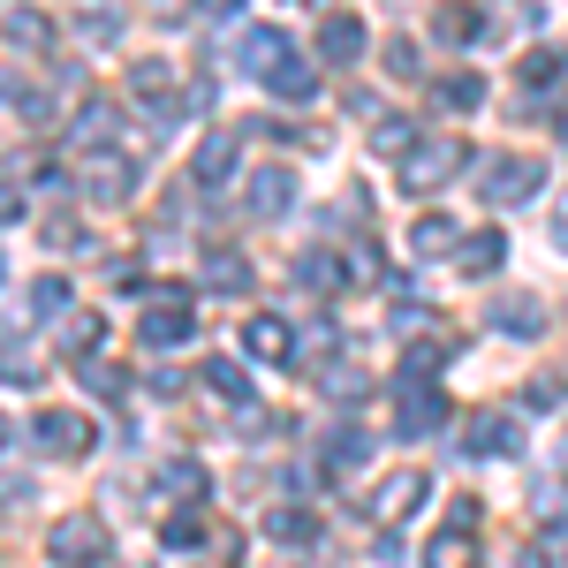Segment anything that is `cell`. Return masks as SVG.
<instances>
[{
	"mask_svg": "<svg viewBox=\"0 0 568 568\" xmlns=\"http://www.w3.org/2000/svg\"><path fill=\"white\" fill-rule=\"evenodd\" d=\"M45 554H53V568H99L106 561V530H99V516H61Z\"/></svg>",
	"mask_w": 568,
	"mask_h": 568,
	"instance_id": "cell-1",
	"label": "cell"
},
{
	"mask_svg": "<svg viewBox=\"0 0 568 568\" xmlns=\"http://www.w3.org/2000/svg\"><path fill=\"white\" fill-rule=\"evenodd\" d=\"M463 160H470V144H463V136H433V144H417V152H409L402 190H409V197H425V190H439V182L455 175Z\"/></svg>",
	"mask_w": 568,
	"mask_h": 568,
	"instance_id": "cell-2",
	"label": "cell"
},
{
	"mask_svg": "<svg viewBox=\"0 0 568 568\" xmlns=\"http://www.w3.org/2000/svg\"><path fill=\"white\" fill-rule=\"evenodd\" d=\"M425 500H433V470H394V478L372 493V524L394 530L409 508H425Z\"/></svg>",
	"mask_w": 568,
	"mask_h": 568,
	"instance_id": "cell-3",
	"label": "cell"
},
{
	"mask_svg": "<svg viewBox=\"0 0 568 568\" xmlns=\"http://www.w3.org/2000/svg\"><path fill=\"white\" fill-rule=\"evenodd\" d=\"M288 53H296V45L281 39L273 23H251V31H235V69H243V77H258V84H273V77H281V61H288Z\"/></svg>",
	"mask_w": 568,
	"mask_h": 568,
	"instance_id": "cell-4",
	"label": "cell"
},
{
	"mask_svg": "<svg viewBox=\"0 0 568 568\" xmlns=\"http://www.w3.org/2000/svg\"><path fill=\"white\" fill-rule=\"evenodd\" d=\"M478 190H485V205H524V197L546 190V168L538 160H493Z\"/></svg>",
	"mask_w": 568,
	"mask_h": 568,
	"instance_id": "cell-5",
	"label": "cell"
},
{
	"mask_svg": "<svg viewBox=\"0 0 568 568\" xmlns=\"http://www.w3.org/2000/svg\"><path fill=\"white\" fill-rule=\"evenodd\" d=\"M447 425V394L425 387V379H402V417H394V433L402 439H425Z\"/></svg>",
	"mask_w": 568,
	"mask_h": 568,
	"instance_id": "cell-6",
	"label": "cell"
},
{
	"mask_svg": "<svg viewBox=\"0 0 568 568\" xmlns=\"http://www.w3.org/2000/svg\"><path fill=\"white\" fill-rule=\"evenodd\" d=\"M136 160H122V152H99V160H91V175H84V197L91 205H130L136 197Z\"/></svg>",
	"mask_w": 568,
	"mask_h": 568,
	"instance_id": "cell-7",
	"label": "cell"
},
{
	"mask_svg": "<svg viewBox=\"0 0 568 568\" xmlns=\"http://www.w3.org/2000/svg\"><path fill=\"white\" fill-rule=\"evenodd\" d=\"M39 447H45V455H69V463L91 455V417H84V409H45V417H39Z\"/></svg>",
	"mask_w": 568,
	"mask_h": 568,
	"instance_id": "cell-8",
	"label": "cell"
},
{
	"mask_svg": "<svg viewBox=\"0 0 568 568\" xmlns=\"http://www.w3.org/2000/svg\"><path fill=\"white\" fill-rule=\"evenodd\" d=\"M190 334H197L190 304H160V311L136 318V342H144V349H190Z\"/></svg>",
	"mask_w": 568,
	"mask_h": 568,
	"instance_id": "cell-9",
	"label": "cell"
},
{
	"mask_svg": "<svg viewBox=\"0 0 568 568\" xmlns=\"http://www.w3.org/2000/svg\"><path fill=\"white\" fill-rule=\"evenodd\" d=\"M463 447H470V455H524V425H516L508 409H485V417H470Z\"/></svg>",
	"mask_w": 568,
	"mask_h": 568,
	"instance_id": "cell-10",
	"label": "cell"
},
{
	"mask_svg": "<svg viewBox=\"0 0 568 568\" xmlns=\"http://www.w3.org/2000/svg\"><path fill=\"white\" fill-rule=\"evenodd\" d=\"M546 326V304L530 296V288H500L493 296V334H516V342H530Z\"/></svg>",
	"mask_w": 568,
	"mask_h": 568,
	"instance_id": "cell-11",
	"label": "cell"
},
{
	"mask_svg": "<svg viewBox=\"0 0 568 568\" xmlns=\"http://www.w3.org/2000/svg\"><path fill=\"white\" fill-rule=\"evenodd\" d=\"M235 160H243V136H235V130H213L205 144H197V160H190L197 190H220V182L235 175Z\"/></svg>",
	"mask_w": 568,
	"mask_h": 568,
	"instance_id": "cell-12",
	"label": "cell"
},
{
	"mask_svg": "<svg viewBox=\"0 0 568 568\" xmlns=\"http://www.w3.org/2000/svg\"><path fill=\"white\" fill-rule=\"evenodd\" d=\"M296 205V168H251V220H281Z\"/></svg>",
	"mask_w": 568,
	"mask_h": 568,
	"instance_id": "cell-13",
	"label": "cell"
},
{
	"mask_svg": "<svg viewBox=\"0 0 568 568\" xmlns=\"http://www.w3.org/2000/svg\"><path fill=\"white\" fill-rule=\"evenodd\" d=\"M243 349L258 356V364H288V356H296V334H288V318H273V311H258V318L243 326Z\"/></svg>",
	"mask_w": 568,
	"mask_h": 568,
	"instance_id": "cell-14",
	"label": "cell"
},
{
	"mask_svg": "<svg viewBox=\"0 0 568 568\" xmlns=\"http://www.w3.org/2000/svg\"><path fill=\"white\" fill-rule=\"evenodd\" d=\"M356 53H364V16H326V23H318V61L349 69Z\"/></svg>",
	"mask_w": 568,
	"mask_h": 568,
	"instance_id": "cell-15",
	"label": "cell"
},
{
	"mask_svg": "<svg viewBox=\"0 0 568 568\" xmlns=\"http://www.w3.org/2000/svg\"><path fill=\"white\" fill-rule=\"evenodd\" d=\"M197 281H205V288H220V296H243V288H251V258H243V251H205Z\"/></svg>",
	"mask_w": 568,
	"mask_h": 568,
	"instance_id": "cell-16",
	"label": "cell"
},
{
	"mask_svg": "<svg viewBox=\"0 0 568 568\" xmlns=\"http://www.w3.org/2000/svg\"><path fill=\"white\" fill-rule=\"evenodd\" d=\"M455 258H463L470 281H485V273H500V258H508V235H500V227H478V235H463Z\"/></svg>",
	"mask_w": 568,
	"mask_h": 568,
	"instance_id": "cell-17",
	"label": "cell"
},
{
	"mask_svg": "<svg viewBox=\"0 0 568 568\" xmlns=\"http://www.w3.org/2000/svg\"><path fill=\"white\" fill-rule=\"evenodd\" d=\"M409 251H417V258H447V251H463V227H455L447 213H425L417 227H409Z\"/></svg>",
	"mask_w": 568,
	"mask_h": 568,
	"instance_id": "cell-18",
	"label": "cell"
},
{
	"mask_svg": "<svg viewBox=\"0 0 568 568\" xmlns=\"http://www.w3.org/2000/svg\"><path fill=\"white\" fill-rule=\"evenodd\" d=\"M372 152L379 160H409L417 152V122L409 114H372Z\"/></svg>",
	"mask_w": 568,
	"mask_h": 568,
	"instance_id": "cell-19",
	"label": "cell"
},
{
	"mask_svg": "<svg viewBox=\"0 0 568 568\" xmlns=\"http://www.w3.org/2000/svg\"><path fill=\"white\" fill-rule=\"evenodd\" d=\"M205 387H213L220 402H235V409H251V372H243L235 356H213V364H205Z\"/></svg>",
	"mask_w": 568,
	"mask_h": 568,
	"instance_id": "cell-20",
	"label": "cell"
},
{
	"mask_svg": "<svg viewBox=\"0 0 568 568\" xmlns=\"http://www.w3.org/2000/svg\"><path fill=\"white\" fill-rule=\"evenodd\" d=\"M0 31H8V45H53V16L45 8H8Z\"/></svg>",
	"mask_w": 568,
	"mask_h": 568,
	"instance_id": "cell-21",
	"label": "cell"
},
{
	"mask_svg": "<svg viewBox=\"0 0 568 568\" xmlns=\"http://www.w3.org/2000/svg\"><path fill=\"white\" fill-rule=\"evenodd\" d=\"M296 281H304L311 296H334V288H342V258H334V251H304V258H296Z\"/></svg>",
	"mask_w": 568,
	"mask_h": 568,
	"instance_id": "cell-22",
	"label": "cell"
},
{
	"mask_svg": "<svg viewBox=\"0 0 568 568\" xmlns=\"http://www.w3.org/2000/svg\"><path fill=\"white\" fill-rule=\"evenodd\" d=\"M160 546H168V554H197V546H205V516H197V508H175V516L160 524Z\"/></svg>",
	"mask_w": 568,
	"mask_h": 568,
	"instance_id": "cell-23",
	"label": "cell"
},
{
	"mask_svg": "<svg viewBox=\"0 0 568 568\" xmlns=\"http://www.w3.org/2000/svg\"><path fill=\"white\" fill-rule=\"evenodd\" d=\"M265 530H273L281 546H318V516H304V508H273Z\"/></svg>",
	"mask_w": 568,
	"mask_h": 568,
	"instance_id": "cell-24",
	"label": "cell"
},
{
	"mask_svg": "<svg viewBox=\"0 0 568 568\" xmlns=\"http://www.w3.org/2000/svg\"><path fill=\"white\" fill-rule=\"evenodd\" d=\"M433 99H439V106H455V114H470V106H485V77H470V69H463V77H439Z\"/></svg>",
	"mask_w": 568,
	"mask_h": 568,
	"instance_id": "cell-25",
	"label": "cell"
},
{
	"mask_svg": "<svg viewBox=\"0 0 568 568\" xmlns=\"http://www.w3.org/2000/svg\"><path fill=\"white\" fill-rule=\"evenodd\" d=\"M561 77H568V53H561V45H530V53H524V84L530 91H538V84H561Z\"/></svg>",
	"mask_w": 568,
	"mask_h": 568,
	"instance_id": "cell-26",
	"label": "cell"
},
{
	"mask_svg": "<svg viewBox=\"0 0 568 568\" xmlns=\"http://www.w3.org/2000/svg\"><path fill=\"white\" fill-rule=\"evenodd\" d=\"M273 91H281V99H318V69H311L304 53H288L281 77H273Z\"/></svg>",
	"mask_w": 568,
	"mask_h": 568,
	"instance_id": "cell-27",
	"label": "cell"
},
{
	"mask_svg": "<svg viewBox=\"0 0 568 568\" xmlns=\"http://www.w3.org/2000/svg\"><path fill=\"white\" fill-rule=\"evenodd\" d=\"M433 39H439V45H463V39H478V16L447 0V8H433Z\"/></svg>",
	"mask_w": 568,
	"mask_h": 568,
	"instance_id": "cell-28",
	"label": "cell"
},
{
	"mask_svg": "<svg viewBox=\"0 0 568 568\" xmlns=\"http://www.w3.org/2000/svg\"><path fill=\"white\" fill-rule=\"evenodd\" d=\"M318 463H326V470H356V463H372V439H364V433H334Z\"/></svg>",
	"mask_w": 568,
	"mask_h": 568,
	"instance_id": "cell-29",
	"label": "cell"
},
{
	"mask_svg": "<svg viewBox=\"0 0 568 568\" xmlns=\"http://www.w3.org/2000/svg\"><path fill=\"white\" fill-rule=\"evenodd\" d=\"M69 136H77V144H106V136H114V106H106V99H91L84 114L69 122Z\"/></svg>",
	"mask_w": 568,
	"mask_h": 568,
	"instance_id": "cell-30",
	"label": "cell"
},
{
	"mask_svg": "<svg viewBox=\"0 0 568 568\" xmlns=\"http://www.w3.org/2000/svg\"><path fill=\"white\" fill-rule=\"evenodd\" d=\"M61 334H69V342H77V364H91V349H99V342H106V326H99V318H91V311H69V326H61Z\"/></svg>",
	"mask_w": 568,
	"mask_h": 568,
	"instance_id": "cell-31",
	"label": "cell"
},
{
	"mask_svg": "<svg viewBox=\"0 0 568 568\" xmlns=\"http://www.w3.org/2000/svg\"><path fill=\"white\" fill-rule=\"evenodd\" d=\"M470 530H447V538H433V554H425V568H470Z\"/></svg>",
	"mask_w": 568,
	"mask_h": 568,
	"instance_id": "cell-32",
	"label": "cell"
},
{
	"mask_svg": "<svg viewBox=\"0 0 568 568\" xmlns=\"http://www.w3.org/2000/svg\"><path fill=\"white\" fill-rule=\"evenodd\" d=\"M31 311H39V318H61V311H69V281H53V273L31 281Z\"/></svg>",
	"mask_w": 568,
	"mask_h": 568,
	"instance_id": "cell-33",
	"label": "cell"
},
{
	"mask_svg": "<svg viewBox=\"0 0 568 568\" xmlns=\"http://www.w3.org/2000/svg\"><path fill=\"white\" fill-rule=\"evenodd\" d=\"M447 356H455V349H447V342H417V349L402 356V379H425V372H439Z\"/></svg>",
	"mask_w": 568,
	"mask_h": 568,
	"instance_id": "cell-34",
	"label": "cell"
},
{
	"mask_svg": "<svg viewBox=\"0 0 568 568\" xmlns=\"http://www.w3.org/2000/svg\"><path fill=\"white\" fill-rule=\"evenodd\" d=\"M0 379H8V387H39V379H45V364L16 349V356H0Z\"/></svg>",
	"mask_w": 568,
	"mask_h": 568,
	"instance_id": "cell-35",
	"label": "cell"
},
{
	"mask_svg": "<svg viewBox=\"0 0 568 568\" xmlns=\"http://www.w3.org/2000/svg\"><path fill=\"white\" fill-rule=\"evenodd\" d=\"M130 91H144V99H168V61H136V69H130Z\"/></svg>",
	"mask_w": 568,
	"mask_h": 568,
	"instance_id": "cell-36",
	"label": "cell"
},
{
	"mask_svg": "<svg viewBox=\"0 0 568 568\" xmlns=\"http://www.w3.org/2000/svg\"><path fill=\"white\" fill-rule=\"evenodd\" d=\"M168 493H190V500H197V493H205V470H197V463H168Z\"/></svg>",
	"mask_w": 568,
	"mask_h": 568,
	"instance_id": "cell-37",
	"label": "cell"
},
{
	"mask_svg": "<svg viewBox=\"0 0 568 568\" xmlns=\"http://www.w3.org/2000/svg\"><path fill=\"white\" fill-rule=\"evenodd\" d=\"M387 69H394V77H425V61H417V45H409V39L387 45Z\"/></svg>",
	"mask_w": 568,
	"mask_h": 568,
	"instance_id": "cell-38",
	"label": "cell"
},
{
	"mask_svg": "<svg viewBox=\"0 0 568 568\" xmlns=\"http://www.w3.org/2000/svg\"><path fill=\"white\" fill-rule=\"evenodd\" d=\"M538 516H554V524L568 516V478L561 485H538Z\"/></svg>",
	"mask_w": 568,
	"mask_h": 568,
	"instance_id": "cell-39",
	"label": "cell"
},
{
	"mask_svg": "<svg viewBox=\"0 0 568 568\" xmlns=\"http://www.w3.org/2000/svg\"><path fill=\"white\" fill-rule=\"evenodd\" d=\"M77 31H84L91 45H114V39H122V23H114V16H84V23H77Z\"/></svg>",
	"mask_w": 568,
	"mask_h": 568,
	"instance_id": "cell-40",
	"label": "cell"
},
{
	"mask_svg": "<svg viewBox=\"0 0 568 568\" xmlns=\"http://www.w3.org/2000/svg\"><path fill=\"white\" fill-rule=\"evenodd\" d=\"M16 220H23V190H16V182H0V227H16Z\"/></svg>",
	"mask_w": 568,
	"mask_h": 568,
	"instance_id": "cell-41",
	"label": "cell"
},
{
	"mask_svg": "<svg viewBox=\"0 0 568 568\" xmlns=\"http://www.w3.org/2000/svg\"><path fill=\"white\" fill-rule=\"evenodd\" d=\"M84 379H91V387H99V394H114V387H122V372H114V364H99V356H91V364H84Z\"/></svg>",
	"mask_w": 568,
	"mask_h": 568,
	"instance_id": "cell-42",
	"label": "cell"
},
{
	"mask_svg": "<svg viewBox=\"0 0 568 568\" xmlns=\"http://www.w3.org/2000/svg\"><path fill=\"white\" fill-rule=\"evenodd\" d=\"M251 0H197V16H213V23H227V16H243Z\"/></svg>",
	"mask_w": 568,
	"mask_h": 568,
	"instance_id": "cell-43",
	"label": "cell"
},
{
	"mask_svg": "<svg viewBox=\"0 0 568 568\" xmlns=\"http://www.w3.org/2000/svg\"><path fill=\"white\" fill-rule=\"evenodd\" d=\"M546 235H554V251H568V197L554 205V227H546Z\"/></svg>",
	"mask_w": 568,
	"mask_h": 568,
	"instance_id": "cell-44",
	"label": "cell"
},
{
	"mask_svg": "<svg viewBox=\"0 0 568 568\" xmlns=\"http://www.w3.org/2000/svg\"><path fill=\"white\" fill-rule=\"evenodd\" d=\"M0 281H8V251H0Z\"/></svg>",
	"mask_w": 568,
	"mask_h": 568,
	"instance_id": "cell-45",
	"label": "cell"
},
{
	"mask_svg": "<svg viewBox=\"0 0 568 568\" xmlns=\"http://www.w3.org/2000/svg\"><path fill=\"white\" fill-rule=\"evenodd\" d=\"M561 144H568V114H561Z\"/></svg>",
	"mask_w": 568,
	"mask_h": 568,
	"instance_id": "cell-46",
	"label": "cell"
}]
</instances>
